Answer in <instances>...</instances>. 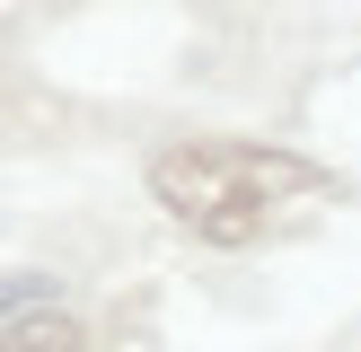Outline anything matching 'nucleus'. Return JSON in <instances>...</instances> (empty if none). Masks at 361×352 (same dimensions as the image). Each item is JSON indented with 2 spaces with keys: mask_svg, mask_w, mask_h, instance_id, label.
Returning a JSON list of instances; mask_svg holds the SVG:
<instances>
[{
  "mask_svg": "<svg viewBox=\"0 0 361 352\" xmlns=\"http://www.w3.org/2000/svg\"><path fill=\"white\" fill-rule=\"evenodd\" d=\"M150 194L168 220H185L194 238L212 246H247L274 203L291 194H326V168H309L300 150H274V141H176V150L150 158Z\"/></svg>",
  "mask_w": 361,
  "mask_h": 352,
  "instance_id": "obj_1",
  "label": "nucleus"
},
{
  "mask_svg": "<svg viewBox=\"0 0 361 352\" xmlns=\"http://www.w3.org/2000/svg\"><path fill=\"white\" fill-rule=\"evenodd\" d=\"M0 352H88V334L71 326V317L35 308V317H18V326H0Z\"/></svg>",
  "mask_w": 361,
  "mask_h": 352,
  "instance_id": "obj_2",
  "label": "nucleus"
}]
</instances>
